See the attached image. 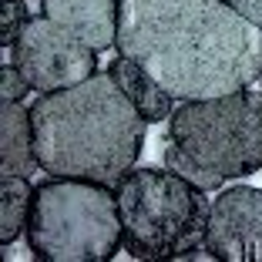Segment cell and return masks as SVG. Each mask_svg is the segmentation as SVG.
<instances>
[{
    "mask_svg": "<svg viewBox=\"0 0 262 262\" xmlns=\"http://www.w3.org/2000/svg\"><path fill=\"white\" fill-rule=\"evenodd\" d=\"M0 162H4V175L31 178V171L40 168L37 148H34L31 111H24L20 101H7V98L0 104Z\"/></svg>",
    "mask_w": 262,
    "mask_h": 262,
    "instance_id": "obj_9",
    "label": "cell"
},
{
    "mask_svg": "<svg viewBox=\"0 0 262 262\" xmlns=\"http://www.w3.org/2000/svg\"><path fill=\"white\" fill-rule=\"evenodd\" d=\"M37 162L51 175L118 185L138 162L145 118L111 71L40 94L31 104Z\"/></svg>",
    "mask_w": 262,
    "mask_h": 262,
    "instance_id": "obj_2",
    "label": "cell"
},
{
    "mask_svg": "<svg viewBox=\"0 0 262 262\" xmlns=\"http://www.w3.org/2000/svg\"><path fill=\"white\" fill-rule=\"evenodd\" d=\"M115 47L182 101L239 91L262 74V27L225 0H121Z\"/></svg>",
    "mask_w": 262,
    "mask_h": 262,
    "instance_id": "obj_1",
    "label": "cell"
},
{
    "mask_svg": "<svg viewBox=\"0 0 262 262\" xmlns=\"http://www.w3.org/2000/svg\"><path fill=\"white\" fill-rule=\"evenodd\" d=\"M34 205V188L24 175H4L0 178V242L20 239V232H27V219H31Z\"/></svg>",
    "mask_w": 262,
    "mask_h": 262,
    "instance_id": "obj_11",
    "label": "cell"
},
{
    "mask_svg": "<svg viewBox=\"0 0 262 262\" xmlns=\"http://www.w3.org/2000/svg\"><path fill=\"white\" fill-rule=\"evenodd\" d=\"M27 246L44 262H108L124 246L115 185L51 175L34 188Z\"/></svg>",
    "mask_w": 262,
    "mask_h": 262,
    "instance_id": "obj_4",
    "label": "cell"
},
{
    "mask_svg": "<svg viewBox=\"0 0 262 262\" xmlns=\"http://www.w3.org/2000/svg\"><path fill=\"white\" fill-rule=\"evenodd\" d=\"M27 0H4L0 4V44L4 47H14L20 27L27 24Z\"/></svg>",
    "mask_w": 262,
    "mask_h": 262,
    "instance_id": "obj_13",
    "label": "cell"
},
{
    "mask_svg": "<svg viewBox=\"0 0 262 262\" xmlns=\"http://www.w3.org/2000/svg\"><path fill=\"white\" fill-rule=\"evenodd\" d=\"M40 14L57 20L88 47L108 51L118 40L121 0H40Z\"/></svg>",
    "mask_w": 262,
    "mask_h": 262,
    "instance_id": "obj_8",
    "label": "cell"
},
{
    "mask_svg": "<svg viewBox=\"0 0 262 262\" xmlns=\"http://www.w3.org/2000/svg\"><path fill=\"white\" fill-rule=\"evenodd\" d=\"M27 91H34V88L27 84V77L17 71V64H4V68H0V94L7 101H24Z\"/></svg>",
    "mask_w": 262,
    "mask_h": 262,
    "instance_id": "obj_14",
    "label": "cell"
},
{
    "mask_svg": "<svg viewBox=\"0 0 262 262\" xmlns=\"http://www.w3.org/2000/svg\"><path fill=\"white\" fill-rule=\"evenodd\" d=\"M205 252L219 262L262 259V188L232 185L212 202Z\"/></svg>",
    "mask_w": 262,
    "mask_h": 262,
    "instance_id": "obj_7",
    "label": "cell"
},
{
    "mask_svg": "<svg viewBox=\"0 0 262 262\" xmlns=\"http://www.w3.org/2000/svg\"><path fill=\"white\" fill-rule=\"evenodd\" d=\"M229 7H235L242 17H249L252 24H259L262 27V0H225Z\"/></svg>",
    "mask_w": 262,
    "mask_h": 262,
    "instance_id": "obj_15",
    "label": "cell"
},
{
    "mask_svg": "<svg viewBox=\"0 0 262 262\" xmlns=\"http://www.w3.org/2000/svg\"><path fill=\"white\" fill-rule=\"evenodd\" d=\"M108 71H111V77L118 81V88L128 94V101L138 108V115L145 118L148 124L171 118V111H175V98H171V94L165 91V88L158 84L145 68H138L131 57L118 54L115 61L108 64Z\"/></svg>",
    "mask_w": 262,
    "mask_h": 262,
    "instance_id": "obj_10",
    "label": "cell"
},
{
    "mask_svg": "<svg viewBox=\"0 0 262 262\" xmlns=\"http://www.w3.org/2000/svg\"><path fill=\"white\" fill-rule=\"evenodd\" d=\"M165 165H168L171 171H178L182 178H188L192 185H199L202 192H215V188H222V182H225L219 171L205 168V165L195 162L192 155H185L175 141H168V148H165Z\"/></svg>",
    "mask_w": 262,
    "mask_h": 262,
    "instance_id": "obj_12",
    "label": "cell"
},
{
    "mask_svg": "<svg viewBox=\"0 0 262 262\" xmlns=\"http://www.w3.org/2000/svg\"><path fill=\"white\" fill-rule=\"evenodd\" d=\"M124 252L131 259H199L205 249L208 202L199 185L178 171L131 168L115 185Z\"/></svg>",
    "mask_w": 262,
    "mask_h": 262,
    "instance_id": "obj_3",
    "label": "cell"
},
{
    "mask_svg": "<svg viewBox=\"0 0 262 262\" xmlns=\"http://www.w3.org/2000/svg\"><path fill=\"white\" fill-rule=\"evenodd\" d=\"M14 64L34 91L51 94L98 74V51L47 14H31L14 40Z\"/></svg>",
    "mask_w": 262,
    "mask_h": 262,
    "instance_id": "obj_6",
    "label": "cell"
},
{
    "mask_svg": "<svg viewBox=\"0 0 262 262\" xmlns=\"http://www.w3.org/2000/svg\"><path fill=\"white\" fill-rule=\"evenodd\" d=\"M168 141L222 178L262 171V88L246 84L178 104L168 118Z\"/></svg>",
    "mask_w": 262,
    "mask_h": 262,
    "instance_id": "obj_5",
    "label": "cell"
}]
</instances>
